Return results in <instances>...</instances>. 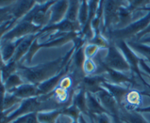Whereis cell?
I'll return each mask as SVG.
<instances>
[{"instance_id":"1","label":"cell","mask_w":150,"mask_h":123,"mask_svg":"<svg viewBox=\"0 0 150 123\" xmlns=\"http://www.w3.org/2000/svg\"><path fill=\"white\" fill-rule=\"evenodd\" d=\"M73 41L74 45L64 57H59L55 60L33 67H27L18 63L16 73L21 76L24 83H32L37 86L49 80L59 74L71 62L72 57L81 42V39L77 37Z\"/></svg>"},{"instance_id":"2","label":"cell","mask_w":150,"mask_h":123,"mask_svg":"<svg viewBox=\"0 0 150 123\" xmlns=\"http://www.w3.org/2000/svg\"><path fill=\"white\" fill-rule=\"evenodd\" d=\"M129 4L125 1H104L101 35L106 38L111 31L116 29L120 22V10Z\"/></svg>"},{"instance_id":"3","label":"cell","mask_w":150,"mask_h":123,"mask_svg":"<svg viewBox=\"0 0 150 123\" xmlns=\"http://www.w3.org/2000/svg\"><path fill=\"white\" fill-rule=\"evenodd\" d=\"M150 24V11L142 18L133 21L126 27L120 29H114L108 34L106 39L109 42L120 40H129L136 37L139 33L143 32Z\"/></svg>"},{"instance_id":"4","label":"cell","mask_w":150,"mask_h":123,"mask_svg":"<svg viewBox=\"0 0 150 123\" xmlns=\"http://www.w3.org/2000/svg\"><path fill=\"white\" fill-rule=\"evenodd\" d=\"M103 62L107 67L121 73L129 75L131 73V67L122 51L113 42H110L105 55L103 57Z\"/></svg>"},{"instance_id":"5","label":"cell","mask_w":150,"mask_h":123,"mask_svg":"<svg viewBox=\"0 0 150 123\" xmlns=\"http://www.w3.org/2000/svg\"><path fill=\"white\" fill-rule=\"evenodd\" d=\"M42 29L41 26H36L29 20L21 19L13 29L1 37V42L17 40L28 35L36 34Z\"/></svg>"},{"instance_id":"6","label":"cell","mask_w":150,"mask_h":123,"mask_svg":"<svg viewBox=\"0 0 150 123\" xmlns=\"http://www.w3.org/2000/svg\"><path fill=\"white\" fill-rule=\"evenodd\" d=\"M95 95L101 105L106 110L109 115L111 116L114 122H117L120 120V114L122 107L119 105L115 98L104 88H102L97 93L93 94Z\"/></svg>"},{"instance_id":"7","label":"cell","mask_w":150,"mask_h":123,"mask_svg":"<svg viewBox=\"0 0 150 123\" xmlns=\"http://www.w3.org/2000/svg\"><path fill=\"white\" fill-rule=\"evenodd\" d=\"M70 68H71V62L57 76L51 78L49 80L43 82V83H40V84L38 85V88L40 90L41 95H46L52 93L58 87L61 81L70 73Z\"/></svg>"},{"instance_id":"8","label":"cell","mask_w":150,"mask_h":123,"mask_svg":"<svg viewBox=\"0 0 150 123\" xmlns=\"http://www.w3.org/2000/svg\"><path fill=\"white\" fill-rule=\"evenodd\" d=\"M108 81L105 74L89 75L84 76L79 87L84 89L86 92L95 94L102 89V84Z\"/></svg>"},{"instance_id":"9","label":"cell","mask_w":150,"mask_h":123,"mask_svg":"<svg viewBox=\"0 0 150 123\" xmlns=\"http://www.w3.org/2000/svg\"><path fill=\"white\" fill-rule=\"evenodd\" d=\"M70 1H56L50 8L51 18H50L49 25L57 24L65 19L67 10L69 8Z\"/></svg>"},{"instance_id":"10","label":"cell","mask_w":150,"mask_h":123,"mask_svg":"<svg viewBox=\"0 0 150 123\" xmlns=\"http://www.w3.org/2000/svg\"><path fill=\"white\" fill-rule=\"evenodd\" d=\"M102 87L108 91L115 98L116 100L121 107L124 105L126 97L130 89V86L114 84L108 81L104 82L102 84Z\"/></svg>"},{"instance_id":"11","label":"cell","mask_w":150,"mask_h":123,"mask_svg":"<svg viewBox=\"0 0 150 123\" xmlns=\"http://www.w3.org/2000/svg\"><path fill=\"white\" fill-rule=\"evenodd\" d=\"M41 35L39 32L36 34H32V35H28V36L25 37L21 42L19 43L18 46L17 47L16 53H15L14 56H13L12 61H14L16 62L19 63L21 61L22 59L29 52V49H30L31 46H32V43L34 41L37 39V38L40 37Z\"/></svg>"},{"instance_id":"12","label":"cell","mask_w":150,"mask_h":123,"mask_svg":"<svg viewBox=\"0 0 150 123\" xmlns=\"http://www.w3.org/2000/svg\"><path fill=\"white\" fill-rule=\"evenodd\" d=\"M7 92L13 94L15 96L21 100L29 99V98H35V97H39L42 95L40 90L37 85L27 83H24L13 90Z\"/></svg>"},{"instance_id":"13","label":"cell","mask_w":150,"mask_h":123,"mask_svg":"<svg viewBox=\"0 0 150 123\" xmlns=\"http://www.w3.org/2000/svg\"><path fill=\"white\" fill-rule=\"evenodd\" d=\"M120 118L125 123H149L142 113L135 110H127L123 106L120 110Z\"/></svg>"},{"instance_id":"14","label":"cell","mask_w":150,"mask_h":123,"mask_svg":"<svg viewBox=\"0 0 150 123\" xmlns=\"http://www.w3.org/2000/svg\"><path fill=\"white\" fill-rule=\"evenodd\" d=\"M142 95L137 89H130L125 98L123 107L127 110H136L142 108Z\"/></svg>"},{"instance_id":"15","label":"cell","mask_w":150,"mask_h":123,"mask_svg":"<svg viewBox=\"0 0 150 123\" xmlns=\"http://www.w3.org/2000/svg\"><path fill=\"white\" fill-rule=\"evenodd\" d=\"M23 38L18 39L17 40L10 41V42H1V61L4 62V63H7L13 59L17 47Z\"/></svg>"},{"instance_id":"16","label":"cell","mask_w":150,"mask_h":123,"mask_svg":"<svg viewBox=\"0 0 150 123\" xmlns=\"http://www.w3.org/2000/svg\"><path fill=\"white\" fill-rule=\"evenodd\" d=\"M73 104L76 105L79 111L83 114H88L86 92L82 88L79 87L75 92L73 98Z\"/></svg>"},{"instance_id":"17","label":"cell","mask_w":150,"mask_h":123,"mask_svg":"<svg viewBox=\"0 0 150 123\" xmlns=\"http://www.w3.org/2000/svg\"><path fill=\"white\" fill-rule=\"evenodd\" d=\"M86 100H87L88 114H100L107 113L106 110L103 107L98 98L95 95L89 92H86Z\"/></svg>"},{"instance_id":"18","label":"cell","mask_w":150,"mask_h":123,"mask_svg":"<svg viewBox=\"0 0 150 123\" xmlns=\"http://www.w3.org/2000/svg\"><path fill=\"white\" fill-rule=\"evenodd\" d=\"M64 108L42 111L38 114V119L40 123H57Z\"/></svg>"},{"instance_id":"19","label":"cell","mask_w":150,"mask_h":123,"mask_svg":"<svg viewBox=\"0 0 150 123\" xmlns=\"http://www.w3.org/2000/svg\"><path fill=\"white\" fill-rule=\"evenodd\" d=\"M126 42L136 54H139L142 57H144L146 59L149 60L150 62V45L140 43L133 40H130Z\"/></svg>"},{"instance_id":"20","label":"cell","mask_w":150,"mask_h":123,"mask_svg":"<svg viewBox=\"0 0 150 123\" xmlns=\"http://www.w3.org/2000/svg\"><path fill=\"white\" fill-rule=\"evenodd\" d=\"M18 64L14 61L10 60L9 62L4 63L1 61V83H4L7 79L13 74L17 72Z\"/></svg>"},{"instance_id":"21","label":"cell","mask_w":150,"mask_h":123,"mask_svg":"<svg viewBox=\"0 0 150 123\" xmlns=\"http://www.w3.org/2000/svg\"><path fill=\"white\" fill-rule=\"evenodd\" d=\"M80 6V1H70L69 8L65 17L66 20L73 23H78Z\"/></svg>"},{"instance_id":"22","label":"cell","mask_w":150,"mask_h":123,"mask_svg":"<svg viewBox=\"0 0 150 123\" xmlns=\"http://www.w3.org/2000/svg\"><path fill=\"white\" fill-rule=\"evenodd\" d=\"M23 83H24V81H23V79L21 78V76L17 73H16L10 76L7 79V81L1 84L4 85L6 92H10L16 88L18 87L21 85L23 84Z\"/></svg>"},{"instance_id":"23","label":"cell","mask_w":150,"mask_h":123,"mask_svg":"<svg viewBox=\"0 0 150 123\" xmlns=\"http://www.w3.org/2000/svg\"><path fill=\"white\" fill-rule=\"evenodd\" d=\"M89 3L87 1H81L80 9H79V18H78V22L81 27V29L84 27L87 22L88 18H89Z\"/></svg>"},{"instance_id":"24","label":"cell","mask_w":150,"mask_h":123,"mask_svg":"<svg viewBox=\"0 0 150 123\" xmlns=\"http://www.w3.org/2000/svg\"><path fill=\"white\" fill-rule=\"evenodd\" d=\"M38 113H32L18 117L10 123H40L38 119Z\"/></svg>"},{"instance_id":"25","label":"cell","mask_w":150,"mask_h":123,"mask_svg":"<svg viewBox=\"0 0 150 123\" xmlns=\"http://www.w3.org/2000/svg\"><path fill=\"white\" fill-rule=\"evenodd\" d=\"M86 114L92 119L95 123H114L111 116L107 113L100 114Z\"/></svg>"},{"instance_id":"26","label":"cell","mask_w":150,"mask_h":123,"mask_svg":"<svg viewBox=\"0 0 150 123\" xmlns=\"http://www.w3.org/2000/svg\"><path fill=\"white\" fill-rule=\"evenodd\" d=\"M83 70L86 76L94 75L97 70V64L93 59H86L84 64Z\"/></svg>"},{"instance_id":"27","label":"cell","mask_w":150,"mask_h":123,"mask_svg":"<svg viewBox=\"0 0 150 123\" xmlns=\"http://www.w3.org/2000/svg\"><path fill=\"white\" fill-rule=\"evenodd\" d=\"M100 49L101 48L98 45L86 43L85 45V54H86V59H93L100 51Z\"/></svg>"},{"instance_id":"28","label":"cell","mask_w":150,"mask_h":123,"mask_svg":"<svg viewBox=\"0 0 150 123\" xmlns=\"http://www.w3.org/2000/svg\"><path fill=\"white\" fill-rule=\"evenodd\" d=\"M139 66H140V68L142 69L143 71H144L146 73L148 76L150 77V67L146 63V61L144 60V59L141 58L140 63H139Z\"/></svg>"},{"instance_id":"29","label":"cell","mask_w":150,"mask_h":123,"mask_svg":"<svg viewBox=\"0 0 150 123\" xmlns=\"http://www.w3.org/2000/svg\"><path fill=\"white\" fill-rule=\"evenodd\" d=\"M149 34H150V24L146 28V29H144V30L143 31V32H142L141 33H139V35L136 37L133 38V39H132V40H135V41H139V40L142 39V37H144L146 36V35H149Z\"/></svg>"},{"instance_id":"30","label":"cell","mask_w":150,"mask_h":123,"mask_svg":"<svg viewBox=\"0 0 150 123\" xmlns=\"http://www.w3.org/2000/svg\"><path fill=\"white\" fill-rule=\"evenodd\" d=\"M142 95H147V96L150 97V94L146 93V92H142ZM135 111L140 113H150V105L147 107H142V108H137V109L135 110Z\"/></svg>"},{"instance_id":"31","label":"cell","mask_w":150,"mask_h":123,"mask_svg":"<svg viewBox=\"0 0 150 123\" xmlns=\"http://www.w3.org/2000/svg\"><path fill=\"white\" fill-rule=\"evenodd\" d=\"M136 42H140V43L148 44V45H150V34L149 35H146V36H144V37H142V39L139 40V41H136Z\"/></svg>"},{"instance_id":"32","label":"cell","mask_w":150,"mask_h":123,"mask_svg":"<svg viewBox=\"0 0 150 123\" xmlns=\"http://www.w3.org/2000/svg\"><path fill=\"white\" fill-rule=\"evenodd\" d=\"M79 123H90L89 122V119H88V117L86 114H81L79 117Z\"/></svg>"},{"instance_id":"33","label":"cell","mask_w":150,"mask_h":123,"mask_svg":"<svg viewBox=\"0 0 150 123\" xmlns=\"http://www.w3.org/2000/svg\"><path fill=\"white\" fill-rule=\"evenodd\" d=\"M86 115L87 116V117H88V119H89V122H90V123H95V122H94V121H93V120H92V119L90 117H89V116H88L87 114H86Z\"/></svg>"},{"instance_id":"34","label":"cell","mask_w":150,"mask_h":123,"mask_svg":"<svg viewBox=\"0 0 150 123\" xmlns=\"http://www.w3.org/2000/svg\"><path fill=\"white\" fill-rule=\"evenodd\" d=\"M72 123H79V119H75L74 121Z\"/></svg>"},{"instance_id":"35","label":"cell","mask_w":150,"mask_h":123,"mask_svg":"<svg viewBox=\"0 0 150 123\" xmlns=\"http://www.w3.org/2000/svg\"><path fill=\"white\" fill-rule=\"evenodd\" d=\"M57 123H59V122L58 121H57Z\"/></svg>"}]
</instances>
